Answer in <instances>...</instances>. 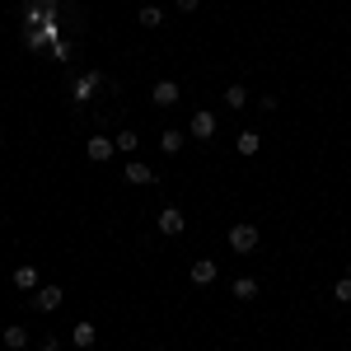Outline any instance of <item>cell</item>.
<instances>
[{
	"label": "cell",
	"instance_id": "obj_1",
	"mask_svg": "<svg viewBox=\"0 0 351 351\" xmlns=\"http://www.w3.org/2000/svg\"><path fill=\"white\" fill-rule=\"evenodd\" d=\"M225 239H230V248H234V253H253L263 234H258V225H248V220H239V225H230V234H225Z\"/></svg>",
	"mask_w": 351,
	"mask_h": 351
},
{
	"label": "cell",
	"instance_id": "obj_2",
	"mask_svg": "<svg viewBox=\"0 0 351 351\" xmlns=\"http://www.w3.org/2000/svg\"><path fill=\"white\" fill-rule=\"evenodd\" d=\"M61 300H66L61 286H38V291L28 295V304H33L38 314H56V309H61Z\"/></svg>",
	"mask_w": 351,
	"mask_h": 351
},
{
	"label": "cell",
	"instance_id": "obj_3",
	"mask_svg": "<svg viewBox=\"0 0 351 351\" xmlns=\"http://www.w3.org/2000/svg\"><path fill=\"white\" fill-rule=\"evenodd\" d=\"M155 225H160V234H164V239H178V234L188 230V216H183L178 206H164L160 216H155Z\"/></svg>",
	"mask_w": 351,
	"mask_h": 351
},
{
	"label": "cell",
	"instance_id": "obj_4",
	"mask_svg": "<svg viewBox=\"0 0 351 351\" xmlns=\"http://www.w3.org/2000/svg\"><path fill=\"white\" fill-rule=\"evenodd\" d=\"M216 127H220L216 112H211V108H197V112H192V122H188V136H192V141H211Z\"/></svg>",
	"mask_w": 351,
	"mask_h": 351
},
{
	"label": "cell",
	"instance_id": "obj_5",
	"mask_svg": "<svg viewBox=\"0 0 351 351\" xmlns=\"http://www.w3.org/2000/svg\"><path fill=\"white\" fill-rule=\"evenodd\" d=\"M108 84H112V80H104L99 71H84L80 80H75V104H89V99H94L99 89H108Z\"/></svg>",
	"mask_w": 351,
	"mask_h": 351
},
{
	"label": "cell",
	"instance_id": "obj_6",
	"mask_svg": "<svg viewBox=\"0 0 351 351\" xmlns=\"http://www.w3.org/2000/svg\"><path fill=\"white\" fill-rule=\"evenodd\" d=\"M112 155H117V141H112V136H104V132L89 136V160L94 164H108Z\"/></svg>",
	"mask_w": 351,
	"mask_h": 351
},
{
	"label": "cell",
	"instance_id": "obj_7",
	"mask_svg": "<svg viewBox=\"0 0 351 351\" xmlns=\"http://www.w3.org/2000/svg\"><path fill=\"white\" fill-rule=\"evenodd\" d=\"M183 99V89H178V80H160L155 89H150V104H160V108H173Z\"/></svg>",
	"mask_w": 351,
	"mask_h": 351
},
{
	"label": "cell",
	"instance_id": "obj_8",
	"mask_svg": "<svg viewBox=\"0 0 351 351\" xmlns=\"http://www.w3.org/2000/svg\"><path fill=\"white\" fill-rule=\"evenodd\" d=\"M94 342H99V328L89 324V319H80V324L71 328V347H75V351H89Z\"/></svg>",
	"mask_w": 351,
	"mask_h": 351
},
{
	"label": "cell",
	"instance_id": "obj_9",
	"mask_svg": "<svg viewBox=\"0 0 351 351\" xmlns=\"http://www.w3.org/2000/svg\"><path fill=\"white\" fill-rule=\"evenodd\" d=\"M122 178H127L132 188H150V183H155V169L141 164V160H127V173H122Z\"/></svg>",
	"mask_w": 351,
	"mask_h": 351
},
{
	"label": "cell",
	"instance_id": "obj_10",
	"mask_svg": "<svg viewBox=\"0 0 351 351\" xmlns=\"http://www.w3.org/2000/svg\"><path fill=\"white\" fill-rule=\"evenodd\" d=\"M188 276H192V286H211V281L220 276V267L211 263V258H197V263L188 267Z\"/></svg>",
	"mask_w": 351,
	"mask_h": 351
},
{
	"label": "cell",
	"instance_id": "obj_11",
	"mask_svg": "<svg viewBox=\"0 0 351 351\" xmlns=\"http://www.w3.org/2000/svg\"><path fill=\"white\" fill-rule=\"evenodd\" d=\"M0 342H5V347H10V351H24L28 342H33V332H28L24 324H10V328H5V332H0Z\"/></svg>",
	"mask_w": 351,
	"mask_h": 351
},
{
	"label": "cell",
	"instance_id": "obj_12",
	"mask_svg": "<svg viewBox=\"0 0 351 351\" xmlns=\"http://www.w3.org/2000/svg\"><path fill=\"white\" fill-rule=\"evenodd\" d=\"M248 104H253V99H248V89H243V84H230V89H225V108L243 112V108H248Z\"/></svg>",
	"mask_w": 351,
	"mask_h": 351
},
{
	"label": "cell",
	"instance_id": "obj_13",
	"mask_svg": "<svg viewBox=\"0 0 351 351\" xmlns=\"http://www.w3.org/2000/svg\"><path fill=\"white\" fill-rule=\"evenodd\" d=\"M234 145H239V155H258V150H263V132H239Z\"/></svg>",
	"mask_w": 351,
	"mask_h": 351
},
{
	"label": "cell",
	"instance_id": "obj_14",
	"mask_svg": "<svg viewBox=\"0 0 351 351\" xmlns=\"http://www.w3.org/2000/svg\"><path fill=\"white\" fill-rule=\"evenodd\" d=\"M230 291H234V300L248 304V300H258V281H253V276H234V286H230Z\"/></svg>",
	"mask_w": 351,
	"mask_h": 351
},
{
	"label": "cell",
	"instance_id": "obj_15",
	"mask_svg": "<svg viewBox=\"0 0 351 351\" xmlns=\"http://www.w3.org/2000/svg\"><path fill=\"white\" fill-rule=\"evenodd\" d=\"M183 145H188V132H164L160 136V150H164V155H178Z\"/></svg>",
	"mask_w": 351,
	"mask_h": 351
},
{
	"label": "cell",
	"instance_id": "obj_16",
	"mask_svg": "<svg viewBox=\"0 0 351 351\" xmlns=\"http://www.w3.org/2000/svg\"><path fill=\"white\" fill-rule=\"evenodd\" d=\"M14 286H19V291H38V267H14Z\"/></svg>",
	"mask_w": 351,
	"mask_h": 351
},
{
	"label": "cell",
	"instance_id": "obj_17",
	"mask_svg": "<svg viewBox=\"0 0 351 351\" xmlns=\"http://www.w3.org/2000/svg\"><path fill=\"white\" fill-rule=\"evenodd\" d=\"M112 141H117V150H122V155H136V145H141V136H136L132 127H122V132L112 136Z\"/></svg>",
	"mask_w": 351,
	"mask_h": 351
},
{
	"label": "cell",
	"instance_id": "obj_18",
	"mask_svg": "<svg viewBox=\"0 0 351 351\" xmlns=\"http://www.w3.org/2000/svg\"><path fill=\"white\" fill-rule=\"evenodd\" d=\"M164 24V10L160 5H145V10H141V28H160Z\"/></svg>",
	"mask_w": 351,
	"mask_h": 351
},
{
	"label": "cell",
	"instance_id": "obj_19",
	"mask_svg": "<svg viewBox=\"0 0 351 351\" xmlns=\"http://www.w3.org/2000/svg\"><path fill=\"white\" fill-rule=\"evenodd\" d=\"M332 300H337V304H351V276H342V281L332 286Z\"/></svg>",
	"mask_w": 351,
	"mask_h": 351
},
{
	"label": "cell",
	"instance_id": "obj_20",
	"mask_svg": "<svg viewBox=\"0 0 351 351\" xmlns=\"http://www.w3.org/2000/svg\"><path fill=\"white\" fill-rule=\"evenodd\" d=\"M38 351H61V337H56V332H47V337L38 342Z\"/></svg>",
	"mask_w": 351,
	"mask_h": 351
},
{
	"label": "cell",
	"instance_id": "obj_21",
	"mask_svg": "<svg viewBox=\"0 0 351 351\" xmlns=\"http://www.w3.org/2000/svg\"><path fill=\"white\" fill-rule=\"evenodd\" d=\"M253 104H258L263 112H276V94H263V99H253Z\"/></svg>",
	"mask_w": 351,
	"mask_h": 351
},
{
	"label": "cell",
	"instance_id": "obj_22",
	"mask_svg": "<svg viewBox=\"0 0 351 351\" xmlns=\"http://www.w3.org/2000/svg\"><path fill=\"white\" fill-rule=\"evenodd\" d=\"M197 5H202V0H178V10H183V14H192Z\"/></svg>",
	"mask_w": 351,
	"mask_h": 351
},
{
	"label": "cell",
	"instance_id": "obj_23",
	"mask_svg": "<svg viewBox=\"0 0 351 351\" xmlns=\"http://www.w3.org/2000/svg\"><path fill=\"white\" fill-rule=\"evenodd\" d=\"M347 276H351V263H347Z\"/></svg>",
	"mask_w": 351,
	"mask_h": 351
},
{
	"label": "cell",
	"instance_id": "obj_24",
	"mask_svg": "<svg viewBox=\"0 0 351 351\" xmlns=\"http://www.w3.org/2000/svg\"><path fill=\"white\" fill-rule=\"evenodd\" d=\"M0 145H5V136H0Z\"/></svg>",
	"mask_w": 351,
	"mask_h": 351
}]
</instances>
